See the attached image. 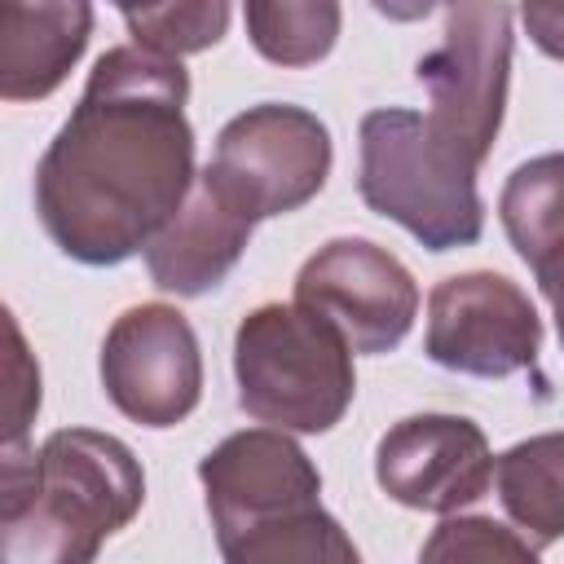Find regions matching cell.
Listing matches in <instances>:
<instances>
[{
    "label": "cell",
    "instance_id": "6da1fadb",
    "mask_svg": "<svg viewBox=\"0 0 564 564\" xmlns=\"http://www.w3.org/2000/svg\"><path fill=\"white\" fill-rule=\"evenodd\" d=\"M189 75L181 57L119 44L97 57L79 106L35 163V216L79 264H123L194 189Z\"/></svg>",
    "mask_w": 564,
    "mask_h": 564
},
{
    "label": "cell",
    "instance_id": "7a4b0ae2",
    "mask_svg": "<svg viewBox=\"0 0 564 564\" xmlns=\"http://www.w3.org/2000/svg\"><path fill=\"white\" fill-rule=\"evenodd\" d=\"M145 502L137 454L93 427H57L40 454L4 445L0 529L9 564H88Z\"/></svg>",
    "mask_w": 564,
    "mask_h": 564
},
{
    "label": "cell",
    "instance_id": "3957f363",
    "mask_svg": "<svg viewBox=\"0 0 564 564\" xmlns=\"http://www.w3.org/2000/svg\"><path fill=\"white\" fill-rule=\"evenodd\" d=\"M198 480L216 546L234 564L330 560L352 564L357 546L322 511V476L282 427H247L203 454Z\"/></svg>",
    "mask_w": 564,
    "mask_h": 564
},
{
    "label": "cell",
    "instance_id": "277c9868",
    "mask_svg": "<svg viewBox=\"0 0 564 564\" xmlns=\"http://www.w3.org/2000/svg\"><path fill=\"white\" fill-rule=\"evenodd\" d=\"M238 405L282 432H330L352 405V344L304 304H260L234 335Z\"/></svg>",
    "mask_w": 564,
    "mask_h": 564
},
{
    "label": "cell",
    "instance_id": "5b68a950",
    "mask_svg": "<svg viewBox=\"0 0 564 564\" xmlns=\"http://www.w3.org/2000/svg\"><path fill=\"white\" fill-rule=\"evenodd\" d=\"M357 194L370 212L397 220L427 251L471 247L485 229L476 163L441 145L419 110L383 106L361 115Z\"/></svg>",
    "mask_w": 564,
    "mask_h": 564
},
{
    "label": "cell",
    "instance_id": "8992f818",
    "mask_svg": "<svg viewBox=\"0 0 564 564\" xmlns=\"http://www.w3.org/2000/svg\"><path fill=\"white\" fill-rule=\"evenodd\" d=\"M330 176L326 123L291 101H260L234 115L203 167V185L242 220H269L300 212L322 194Z\"/></svg>",
    "mask_w": 564,
    "mask_h": 564
},
{
    "label": "cell",
    "instance_id": "52a82bcc",
    "mask_svg": "<svg viewBox=\"0 0 564 564\" xmlns=\"http://www.w3.org/2000/svg\"><path fill=\"white\" fill-rule=\"evenodd\" d=\"M511 4L507 0H454L445 13L441 48L419 62V84L427 88V128L467 163H485L511 79Z\"/></svg>",
    "mask_w": 564,
    "mask_h": 564
},
{
    "label": "cell",
    "instance_id": "ba28073f",
    "mask_svg": "<svg viewBox=\"0 0 564 564\" xmlns=\"http://www.w3.org/2000/svg\"><path fill=\"white\" fill-rule=\"evenodd\" d=\"M542 348V317L529 295L489 269L441 278L427 295L423 352L458 375L507 379L529 370Z\"/></svg>",
    "mask_w": 564,
    "mask_h": 564
},
{
    "label": "cell",
    "instance_id": "9c48e42d",
    "mask_svg": "<svg viewBox=\"0 0 564 564\" xmlns=\"http://www.w3.org/2000/svg\"><path fill=\"white\" fill-rule=\"evenodd\" d=\"M101 388L141 427H176L203 397L194 326L172 304H137L115 317L101 344Z\"/></svg>",
    "mask_w": 564,
    "mask_h": 564
},
{
    "label": "cell",
    "instance_id": "30bf717a",
    "mask_svg": "<svg viewBox=\"0 0 564 564\" xmlns=\"http://www.w3.org/2000/svg\"><path fill=\"white\" fill-rule=\"evenodd\" d=\"M295 304L322 313L352 352H392L419 317V286L379 242L330 238L300 264Z\"/></svg>",
    "mask_w": 564,
    "mask_h": 564
},
{
    "label": "cell",
    "instance_id": "8fae6325",
    "mask_svg": "<svg viewBox=\"0 0 564 564\" xmlns=\"http://www.w3.org/2000/svg\"><path fill=\"white\" fill-rule=\"evenodd\" d=\"M375 480L410 511L449 516L489 494L494 454L480 423L463 414H410L379 436Z\"/></svg>",
    "mask_w": 564,
    "mask_h": 564
},
{
    "label": "cell",
    "instance_id": "7c38bea8",
    "mask_svg": "<svg viewBox=\"0 0 564 564\" xmlns=\"http://www.w3.org/2000/svg\"><path fill=\"white\" fill-rule=\"evenodd\" d=\"M88 35V0H0V97L40 101L62 88Z\"/></svg>",
    "mask_w": 564,
    "mask_h": 564
},
{
    "label": "cell",
    "instance_id": "4fadbf2b",
    "mask_svg": "<svg viewBox=\"0 0 564 564\" xmlns=\"http://www.w3.org/2000/svg\"><path fill=\"white\" fill-rule=\"evenodd\" d=\"M251 220L229 212L203 181L189 189L181 212L145 242V269L167 295H207L229 278L251 242Z\"/></svg>",
    "mask_w": 564,
    "mask_h": 564
},
{
    "label": "cell",
    "instance_id": "5bb4252c",
    "mask_svg": "<svg viewBox=\"0 0 564 564\" xmlns=\"http://www.w3.org/2000/svg\"><path fill=\"white\" fill-rule=\"evenodd\" d=\"M498 216L516 256L533 269L542 295H564V154H538L520 163L502 185Z\"/></svg>",
    "mask_w": 564,
    "mask_h": 564
},
{
    "label": "cell",
    "instance_id": "9a60e30c",
    "mask_svg": "<svg viewBox=\"0 0 564 564\" xmlns=\"http://www.w3.org/2000/svg\"><path fill=\"white\" fill-rule=\"evenodd\" d=\"M498 498L533 546L564 538V432L516 441L494 463Z\"/></svg>",
    "mask_w": 564,
    "mask_h": 564
},
{
    "label": "cell",
    "instance_id": "2e32d148",
    "mask_svg": "<svg viewBox=\"0 0 564 564\" xmlns=\"http://www.w3.org/2000/svg\"><path fill=\"white\" fill-rule=\"evenodd\" d=\"M247 40L273 66L322 62L344 26L339 0H242Z\"/></svg>",
    "mask_w": 564,
    "mask_h": 564
},
{
    "label": "cell",
    "instance_id": "e0dca14e",
    "mask_svg": "<svg viewBox=\"0 0 564 564\" xmlns=\"http://www.w3.org/2000/svg\"><path fill=\"white\" fill-rule=\"evenodd\" d=\"M128 31L132 44L163 53V57H189L212 44H220L229 26V0H110Z\"/></svg>",
    "mask_w": 564,
    "mask_h": 564
},
{
    "label": "cell",
    "instance_id": "ac0fdd59",
    "mask_svg": "<svg viewBox=\"0 0 564 564\" xmlns=\"http://www.w3.org/2000/svg\"><path fill=\"white\" fill-rule=\"evenodd\" d=\"M538 546L520 538L516 529L485 520V516H458L436 524V533L423 542V560H533Z\"/></svg>",
    "mask_w": 564,
    "mask_h": 564
},
{
    "label": "cell",
    "instance_id": "d6986e66",
    "mask_svg": "<svg viewBox=\"0 0 564 564\" xmlns=\"http://www.w3.org/2000/svg\"><path fill=\"white\" fill-rule=\"evenodd\" d=\"M9 392H4V445H26V423L40 410V366L31 361L18 322L9 317Z\"/></svg>",
    "mask_w": 564,
    "mask_h": 564
},
{
    "label": "cell",
    "instance_id": "ffe728a7",
    "mask_svg": "<svg viewBox=\"0 0 564 564\" xmlns=\"http://www.w3.org/2000/svg\"><path fill=\"white\" fill-rule=\"evenodd\" d=\"M520 18H524L529 40L546 57L564 62V0H520Z\"/></svg>",
    "mask_w": 564,
    "mask_h": 564
},
{
    "label": "cell",
    "instance_id": "44dd1931",
    "mask_svg": "<svg viewBox=\"0 0 564 564\" xmlns=\"http://www.w3.org/2000/svg\"><path fill=\"white\" fill-rule=\"evenodd\" d=\"M388 22H419V18H427L432 9H441V4H454V0H370Z\"/></svg>",
    "mask_w": 564,
    "mask_h": 564
},
{
    "label": "cell",
    "instance_id": "7402d4cb",
    "mask_svg": "<svg viewBox=\"0 0 564 564\" xmlns=\"http://www.w3.org/2000/svg\"><path fill=\"white\" fill-rule=\"evenodd\" d=\"M551 308H555V326H560V344H564V295H555Z\"/></svg>",
    "mask_w": 564,
    "mask_h": 564
}]
</instances>
